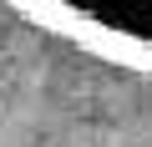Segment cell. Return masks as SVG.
<instances>
[{"label":"cell","mask_w":152,"mask_h":147,"mask_svg":"<svg viewBox=\"0 0 152 147\" xmlns=\"http://www.w3.org/2000/svg\"><path fill=\"white\" fill-rule=\"evenodd\" d=\"M5 5L96 61L152 76V0H5Z\"/></svg>","instance_id":"6da1fadb"}]
</instances>
